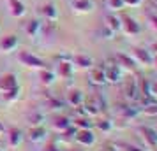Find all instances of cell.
Listing matches in <instances>:
<instances>
[{
	"label": "cell",
	"instance_id": "cell-22",
	"mask_svg": "<svg viewBox=\"0 0 157 151\" xmlns=\"http://www.w3.org/2000/svg\"><path fill=\"white\" fill-rule=\"evenodd\" d=\"M55 77H57V74H55V70H51V69H41L39 70V79L46 86L53 84L55 83Z\"/></svg>",
	"mask_w": 157,
	"mask_h": 151
},
{
	"label": "cell",
	"instance_id": "cell-37",
	"mask_svg": "<svg viewBox=\"0 0 157 151\" xmlns=\"http://www.w3.org/2000/svg\"><path fill=\"white\" fill-rule=\"evenodd\" d=\"M147 18H148V23H150V27L157 32V14H152V13H148L147 14Z\"/></svg>",
	"mask_w": 157,
	"mask_h": 151
},
{
	"label": "cell",
	"instance_id": "cell-32",
	"mask_svg": "<svg viewBox=\"0 0 157 151\" xmlns=\"http://www.w3.org/2000/svg\"><path fill=\"white\" fill-rule=\"evenodd\" d=\"M115 146H117L118 149H124V151H145V149H141V148L132 146V144H129V142H115Z\"/></svg>",
	"mask_w": 157,
	"mask_h": 151
},
{
	"label": "cell",
	"instance_id": "cell-17",
	"mask_svg": "<svg viewBox=\"0 0 157 151\" xmlns=\"http://www.w3.org/2000/svg\"><path fill=\"white\" fill-rule=\"evenodd\" d=\"M104 27L117 34V32L122 30V20L117 14H106V18H104Z\"/></svg>",
	"mask_w": 157,
	"mask_h": 151
},
{
	"label": "cell",
	"instance_id": "cell-18",
	"mask_svg": "<svg viewBox=\"0 0 157 151\" xmlns=\"http://www.w3.org/2000/svg\"><path fill=\"white\" fill-rule=\"evenodd\" d=\"M115 60H117V63L120 65V67H125L127 70H131V72L136 70V60H132V58L129 56V55H125V53H118Z\"/></svg>",
	"mask_w": 157,
	"mask_h": 151
},
{
	"label": "cell",
	"instance_id": "cell-13",
	"mask_svg": "<svg viewBox=\"0 0 157 151\" xmlns=\"http://www.w3.org/2000/svg\"><path fill=\"white\" fill-rule=\"evenodd\" d=\"M83 102H85V97L79 90H69L67 95H65V104L71 106V107H79Z\"/></svg>",
	"mask_w": 157,
	"mask_h": 151
},
{
	"label": "cell",
	"instance_id": "cell-8",
	"mask_svg": "<svg viewBox=\"0 0 157 151\" xmlns=\"http://www.w3.org/2000/svg\"><path fill=\"white\" fill-rule=\"evenodd\" d=\"M74 141L81 146H92L95 142V134L92 132V128H85V130H78L74 134Z\"/></svg>",
	"mask_w": 157,
	"mask_h": 151
},
{
	"label": "cell",
	"instance_id": "cell-20",
	"mask_svg": "<svg viewBox=\"0 0 157 151\" xmlns=\"http://www.w3.org/2000/svg\"><path fill=\"white\" fill-rule=\"evenodd\" d=\"M72 63L78 65L79 69H90L94 65V60L88 55H83V53H79V55H74L72 56Z\"/></svg>",
	"mask_w": 157,
	"mask_h": 151
},
{
	"label": "cell",
	"instance_id": "cell-14",
	"mask_svg": "<svg viewBox=\"0 0 157 151\" xmlns=\"http://www.w3.org/2000/svg\"><path fill=\"white\" fill-rule=\"evenodd\" d=\"M7 9L14 18H21V16H25V13H27L25 4H23L21 0H7Z\"/></svg>",
	"mask_w": 157,
	"mask_h": 151
},
{
	"label": "cell",
	"instance_id": "cell-30",
	"mask_svg": "<svg viewBox=\"0 0 157 151\" xmlns=\"http://www.w3.org/2000/svg\"><path fill=\"white\" fill-rule=\"evenodd\" d=\"M67 104H65L64 100H60V99H57V97H48V100H46V107L50 109H62L65 107Z\"/></svg>",
	"mask_w": 157,
	"mask_h": 151
},
{
	"label": "cell",
	"instance_id": "cell-1",
	"mask_svg": "<svg viewBox=\"0 0 157 151\" xmlns=\"http://www.w3.org/2000/svg\"><path fill=\"white\" fill-rule=\"evenodd\" d=\"M102 67H104V72H106L108 83L117 84V83L122 79V67L117 63V60H115V58H108L106 62L102 63Z\"/></svg>",
	"mask_w": 157,
	"mask_h": 151
},
{
	"label": "cell",
	"instance_id": "cell-35",
	"mask_svg": "<svg viewBox=\"0 0 157 151\" xmlns=\"http://www.w3.org/2000/svg\"><path fill=\"white\" fill-rule=\"evenodd\" d=\"M143 113H145V114H150V116H157V102L155 104H152V106L143 107Z\"/></svg>",
	"mask_w": 157,
	"mask_h": 151
},
{
	"label": "cell",
	"instance_id": "cell-9",
	"mask_svg": "<svg viewBox=\"0 0 157 151\" xmlns=\"http://www.w3.org/2000/svg\"><path fill=\"white\" fill-rule=\"evenodd\" d=\"M55 74H58L62 79H71L74 74V65L71 60H64V62H57V70Z\"/></svg>",
	"mask_w": 157,
	"mask_h": 151
},
{
	"label": "cell",
	"instance_id": "cell-46",
	"mask_svg": "<svg viewBox=\"0 0 157 151\" xmlns=\"http://www.w3.org/2000/svg\"><path fill=\"white\" fill-rule=\"evenodd\" d=\"M0 151H4V149H0Z\"/></svg>",
	"mask_w": 157,
	"mask_h": 151
},
{
	"label": "cell",
	"instance_id": "cell-45",
	"mask_svg": "<svg viewBox=\"0 0 157 151\" xmlns=\"http://www.w3.org/2000/svg\"><path fill=\"white\" fill-rule=\"evenodd\" d=\"M152 2H154V4H155V5H157V0H152Z\"/></svg>",
	"mask_w": 157,
	"mask_h": 151
},
{
	"label": "cell",
	"instance_id": "cell-21",
	"mask_svg": "<svg viewBox=\"0 0 157 151\" xmlns=\"http://www.w3.org/2000/svg\"><path fill=\"white\" fill-rule=\"evenodd\" d=\"M9 135H7V141H9V146L11 148H16L18 144H21L23 141V132L20 128H9L7 132Z\"/></svg>",
	"mask_w": 157,
	"mask_h": 151
},
{
	"label": "cell",
	"instance_id": "cell-42",
	"mask_svg": "<svg viewBox=\"0 0 157 151\" xmlns=\"http://www.w3.org/2000/svg\"><path fill=\"white\" fill-rule=\"evenodd\" d=\"M152 65H154V67L157 69V56H154V62H152Z\"/></svg>",
	"mask_w": 157,
	"mask_h": 151
},
{
	"label": "cell",
	"instance_id": "cell-27",
	"mask_svg": "<svg viewBox=\"0 0 157 151\" xmlns=\"http://www.w3.org/2000/svg\"><path fill=\"white\" fill-rule=\"evenodd\" d=\"M27 120H29V123L32 125V127H37V125H43L44 114L41 113V111H32V113L27 116Z\"/></svg>",
	"mask_w": 157,
	"mask_h": 151
},
{
	"label": "cell",
	"instance_id": "cell-3",
	"mask_svg": "<svg viewBox=\"0 0 157 151\" xmlns=\"http://www.w3.org/2000/svg\"><path fill=\"white\" fill-rule=\"evenodd\" d=\"M138 132L141 134L143 141H145V144L148 146L150 149H155V148H157V130L154 128V127L143 125V127L138 128Z\"/></svg>",
	"mask_w": 157,
	"mask_h": 151
},
{
	"label": "cell",
	"instance_id": "cell-40",
	"mask_svg": "<svg viewBox=\"0 0 157 151\" xmlns=\"http://www.w3.org/2000/svg\"><path fill=\"white\" fill-rule=\"evenodd\" d=\"M46 151H62V149H60L55 142H50L48 144V148H46Z\"/></svg>",
	"mask_w": 157,
	"mask_h": 151
},
{
	"label": "cell",
	"instance_id": "cell-2",
	"mask_svg": "<svg viewBox=\"0 0 157 151\" xmlns=\"http://www.w3.org/2000/svg\"><path fill=\"white\" fill-rule=\"evenodd\" d=\"M18 60L20 63L25 65V67H30V69H46V62L43 58H39L37 55L30 53V51H20L18 53Z\"/></svg>",
	"mask_w": 157,
	"mask_h": 151
},
{
	"label": "cell",
	"instance_id": "cell-7",
	"mask_svg": "<svg viewBox=\"0 0 157 151\" xmlns=\"http://www.w3.org/2000/svg\"><path fill=\"white\" fill-rule=\"evenodd\" d=\"M122 28H124V32L127 35H138V34H141V25L136 21L134 18H131V16H124L122 18Z\"/></svg>",
	"mask_w": 157,
	"mask_h": 151
},
{
	"label": "cell",
	"instance_id": "cell-25",
	"mask_svg": "<svg viewBox=\"0 0 157 151\" xmlns=\"http://www.w3.org/2000/svg\"><path fill=\"white\" fill-rule=\"evenodd\" d=\"M71 125H72V121L67 118V116H57V118L53 120V128L58 130V132H64V130H67Z\"/></svg>",
	"mask_w": 157,
	"mask_h": 151
},
{
	"label": "cell",
	"instance_id": "cell-34",
	"mask_svg": "<svg viewBox=\"0 0 157 151\" xmlns=\"http://www.w3.org/2000/svg\"><path fill=\"white\" fill-rule=\"evenodd\" d=\"M106 4H108V7L111 9V11H122V9L125 7L124 0H108Z\"/></svg>",
	"mask_w": 157,
	"mask_h": 151
},
{
	"label": "cell",
	"instance_id": "cell-24",
	"mask_svg": "<svg viewBox=\"0 0 157 151\" xmlns=\"http://www.w3.org/2000/svg\"><path fill=\"white\" fill-rule=\"evenodd\" d=\"M81 107H83V111H85V114H86V116H90V118H94V116H99V114H101L99 107L95 106V102L92 100V97H90V99H88L86 102H83V104H81Z\"/></svg>",
	"mask_w": 157,
	"mask_h": 151
},
{
	"label": "cell",
	"instance_id": "cell-26",
	"mask_svg": "<svg viewBox=\"0 0 157 151\" xmlns=\"http://www.w3.org/2000/svg\"><path fill=\"white\" fill-rule=\"evenodd\" d=\"M138 84H140V95H141V97H150V95H152V81L138 79ZM152 97H154V95H152Z\"/></svg>",
	"mask_w": 157,
	"mask_h": 151
},
{
	"label": "cell",
	"instance_id": "cell-33",
	"mask_svg": "<svg viewBox=\"0 0 157 151\" xmlns=\"http://www.w3.org/2000/svg\"><path fill=\"white\" fill-rule=\"evenodd\" d=\"M4 99L7 102H14L20 99V86L14 88V90H11V92H7V93H4Z\"/></svg>",
	"mask_w": 157,
	"mask_h": 151
},
{
	"label": "cell",
	"instance_id": "cell-44",
	"mask_svg": "<svg viewBox=\"0 0 157 151\" xmlns=\"http://www.w3.org/2000/svg\"><path fill=\"white\" fill-rule=\"evenodd\" d=\"M152 49H154V51H155V53H157V42L154 44V46H152Z\"/></svg>",
	"mask_w": 157,
	"mask_h": 151
},
{
	"label": "cell",
	"instance_id": "cell-15",
	"mask_svg": "<svg viewBox=\"0 0 157 151\" xmlns=\"http://www.w3.org/2000/svg\"><path fill=\"white\" fill-rule=\"evenodd\" d=\"M90 81H92L94 84H97V86H102V84H106V83H108L106 72H104V67H102V65H101V67H95V69H92Z\"/></svg>",
	"mask_w": 157,
	"mask_h": 151
},
{
	"label": "cell",
	"instance_id": "cell-19",
	"mask_svg": "<svg viewBox=\"0 0 157 151\" xmlns=\"http://www.w3.org/2000/svg\"><path fill=\"white\" fill-rule=\"evenodd\" d=\"M41 30H43V23L39 21V20H30L25 25V34L29 37H37L41 34Z\"/></svg>",
	"mask_w": 157,
	"mask_h": 151
},
{
	"label": "cell",
	"instance_id": "cell-6",
	"mask_svg": "<svg viewBox=\"0 0 157 151\" xmlns=\"http://www.w3.org/2000/svg\"><path fill=\"white\" fill-rule=\"evenodd\" d=\"M18 44H20V37L16 34H9V35L0 39V51L2 53H13L18 48Z\"/></svg>",
	"mask_w": 157,
	"mask_h": 151
},
{
	"label": "cell",
	"instance_id": "cell-38",
	"mask_svg": "<svg viewBox=\"0 0 157 151\" xmlns=\"http://www.w3.org/2000/svg\"><path fill=\"white\" fill-rule=\"evenodd\" d=\"M101 151H118V148L115 146V142H104L101 146Z\"/></svg>",
	"mask_w": 157,
	"mask_h": 151
},
{
	"label": "cell",
	"instance_id": "cell-11",
	"mask_svg": "<svg viewBox=\"0 0 157 151\" xmlns=\"http://www.w3.org/2000/svg\"><path fill=\"white\" fill-rule=\"evenodd\" d=\"M41 13H43V16L46 18V21H50V23H57L58 21V9H57V5H55L53 2L43 4Z\"/></svg>",
	"mask_w": 157,
	"mask_h": 151
},
{
	"label": "cell",
	"instance_id": "cell-28",
	"mask_svg": "<svg viewBox=\"0 0 157 151\" xmlns=\"http://www.w3.org/2000/svg\"><path fill=\"white\" fill-rule=\"evenodd\" d=\"M140 113H141V109L134 107V106H131V104H127V106H124V107H122V116H124V118H127V120H129V118H136Z\"/></svg>",
	"mask_w": 157,
	"mask_h": 151
},
{
	"label": "cell",
	"instance_id": "cell-29",
	"mask_svg": "<svg viewBox=\"0 0 157 151\" xmlns=\"http://www.w3.org/2000/svg\"><path fill=\"white\" fill-rule=\"evenodd\" d=\"M94 127H97V128L102 130V132H111L113 123H111V120H108V118H102L99 121H94Z\"/></svg>",
	"mask_w": 157,
	"mask_h": 151
},
{
	"label": "cell",
	"instance_id": "cell-5",
	"mask_svg": "<svg viewBox=\"0 0 157 151\" xmlns=\"http://www.w3.org/2000/svg\"><path fill=\"white\" fill-rule=\"evenodd\" d=\"M18 76H16L14 72H7V74H2L0 76V92L2 93H7L11 90H14L18 88Z\"/></svg>",
	"mask_w": 157,
	"mask_h": 151
},
{
	"label": "cell",
	"instance_id": "cell-10",
	"mask_svg": "<svg viewBox=\"0 0 157 151\" xmlns=\"http://www.w3.org/2000/svg\"><path fill=\"white\" fill-rule=\"evenodd\" d=\"M132 55H134L136 62H140V63L145 65V67H150L152 62H154V55H152L148 49H145V48H134V49H132Z\"/></svg>",
	"mask_w": 157,
	"mask_h": 151
},
{
	"label": "cell",
	"instance_id": "cell-36",
	"mask_svg": "<svg viewBox=\"0 0 157 151\" xmlns=\"http://www.w3.org/2000/svg\"><path fill=\"white\" fill-rule=\"evenodd\" d=\"M101 35H104V39L109 41V39H113V37H115V32H111L109 28H106V27L102 25V28H101Z\"/></svg>",
	"mask_w": 157,
	"mask_h": 151
},
{
	"label": "cell",
	"instance_id": "cell-43",
	"mask_svg": "<svg viewBox=\"0 0 157 151\" xmlns=\"http://www.w3.org/2000/svg\"><path fill=\"white\" fill-rule=\"evenodd\" d=\"M4 130H6V127H4V123L0 121V132H4Z\"/></svg>",
	"mask_w": 157,
	"mask_h": 151
},
{
	"label": "cell",
	"instance_id": "cell-12",
	"mask_svg": "<svg viewBox=\"0 0 157 151\" xmlns=\"http://www.w3.org/2000/svg\"><path fill=\"white\" fill-rule=\"evenodd\" d=\"M71 7L79 14H86V13H92L95 5H94V0H72Z\"/></svg>",
	"mask_w": 157,
	"mask_h": 151
},
{
	"label": "cell",
	"instance_id": "cell-31",
	"mask_svg": "<svg viewBox=\"0 0 157 151\" xmlns=\"http://www.w3.org/2000/svg\"><path fill=\"white\" fill-rule=\"evenodd\" d=\"M92 100L95 102V106L99 107L101 113H104V111H106L108 104H106V99H104V97H101L99 93H95V95H92Z\"/></svg>",
	"mask_w": 157,
	"mask_h": 151
},
{
	"label": "cell",
	"instance_id": "cell-39",
	"mask_svg": "<svg viewBox=\"0 0 157 151\" xmlns=\"http://www.w3.org/2000/svg\"><path fill=\"white\" fill-rule=\"evenodd\" d=\"M143 0H124V4H125V7H140L141 5Z\"/></svg>",
	"mask_w": 157,
	"mask_h": 151
},
{
	"label": "cell",
	"instance_id": "cell-41",
	"mask_svg": "<svg viewBox=\"0 0 157 151\" xmlns=\"http://www.w3.org/2000/svg\"><path fill=\"white\" fill-rule=\"evenodd\" d=\"M152 95L154 97L157 95V83H152Z\"/></svg>",
	"mask_w": 157,
	"mask_h": 151
},
{
	"label": "cell",
	"instance_id": "cell-23",
	"mask_svg": "<svg viewBox=\"0 0 157 151\" xmlns=\"http://www.w3.org/2000/svg\"><path fill=\"white\" fill-rule=\"evenodd\" d=\"M72 127L78 130H85V128H92L94 127V121L90 116H78L76 120H74V123H72Z\"/></svg>",
	"mask_w": 157,
	"mask_h": 151
},
{
	"label": "cell",
	"instance_id": "cell-16",
	"mask_svg": "<svg viewBox=\"0 0 157 151\" xmlns=\"http://www.w3.org/2000/svg\"><path fill=\"white\" fill-rule=\"evenodd\" d=\"M46 135H48V132H46V128H44L43 125L32 127V128L29 130V139L32 142H41V141L46 139Z\"/></svg>",
	"mask_w": 157,
	"mask_h": 151
},
{
	"label": "cell",
	"instance_id": "cell-4",
	"mask_svg": "<svg viewBox=\"0 0 157 151\" xmlns=\"http://www.w3.org/2000/svg\"><path fill=\"white\" fill-rule=\"evenodd\" d=\"M124 97L129 102H134L140 97V84H138V79H136L134 76L125 81V84H124Z\"/></svg>",
	"mask_w": 157,
	"mask_h": 151
}]
</instances>
